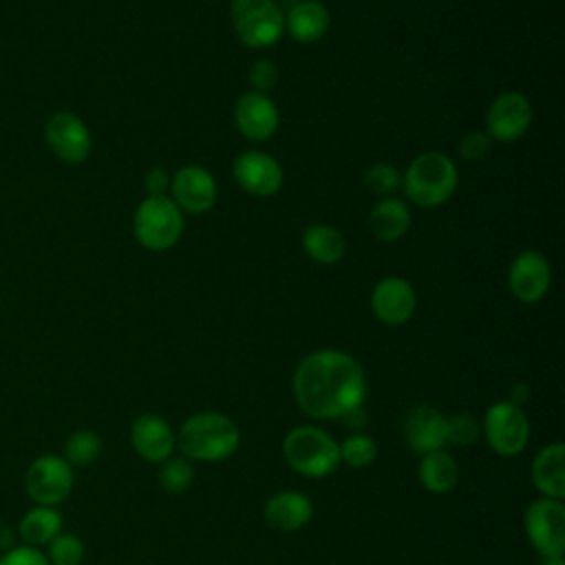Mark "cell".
Wrapping results in <instances>:
<instances>
[{
  "mask_svg": "<svg viewBox=\"0 0 565 565\" xmlns=\"http://www.w3.org/2000/svg\"><path fill=\"white\" fill-rule=\"evenodd\" d=\"M298 408L311 419H344L362 408L366 377L360 362L347 351L320 349L305 355L291 380Z\"/></svg>",
  "mask_w": 565,
  "mask_h": 565,
  "instance_id": "cell-1",
  "label": "cell"
},
{
  "mask_svg": "<svg viewBox=\"0 0 565 565\" xmlns=\"http://www.w3.org/2000/svg\"><path fill=\"white\" fill-rule=\"evenodd\" d=\"M238 444L241 430L236 422L212 411L190 415L177 433V448L185 459L194 461H223L236 452Z\"/></svg>",
  "mask_w": 565,
  "mask_h": 565,
  "instance_id": "cell-2",
  "label": "cell"
},
{
  "mask_svg": "<svg viewBox=\"0 0 565 565\" xmlns=\"http://www.w3.org/2000/svg\"><path fill=\"white\" fill-rule=\"evenodd\" d=\"M282 457L289 468L309 479H324L340 466L338 441L318 426H296L282 439Z\"/></svg>",
  "mask_w": 565,
  "mask_h": 565,
  "instance_id": "cell-3",
  "label": "cell"
},
{
  "mask_svg": "<svg viewBox=\"0 0 565 565\" xmlns=\"http://www.w3.org/2000/svg\"><path fill=\"white\" fill-rule=\"evenodd\" d=\"M457 188V168L444 152L428 150L417 154L404 174V192L419 207L446 203Z\"/></svg>",
  "mask_w": 565,
  "mask_h": 565,
  "instance_id": "cell-4",
  "label": "cell"
},
{
  "mask_svg": "<svg viewBox=\"0 0 565 565\" xmlns=\"http://www.w3.org/2000/svg\"><path fill=\"white\" fill-rule=\"evenodd\" d=\"M135 238L154 252L172 247L183 232V214L170 196H148L132 218Z\"/></svg>",
  "mask_w": 565,
  "mask_h": 565,
  "instance_id": "cell-5",
  "label": "cell"
},
{
  "mask_svg": "<svg viewBox=\"0 0 565 565\" xmlns=\"http://www.w3.org/2000/svg\"><path fill=\"white\" fill-rule=\"evenodd\" d=\"M75 468L62 455H40L24 472V492L33 505L57 508L64 503L75 486Z\"/></svg>",
  "mask_w": 565,
  "mask_h": 565,
  "instance_id": "cell-6",
  "label": "cell"
},
{
  "mask_svg": "<svg viewBox=\"0 0 565 565\" xmlns=\"http://www.w3.org/2000/svg\"><path fill=\"white\" fill-rule=\"evenodd\" d=\"M230 18L238 40L254 49L276 44L285 31V15L274 0H232Z\"/></svg>",
  "mask_w": 565,
  "mask_h": 565,
  "instance_id": "cell-7",
  "label": "cell"
},
{
  "mask_svg": "<svg viewBox=\"0 0 565 565\" xmlns=\"http://www.w3.org/2000/svg\"><path fill=\"white\" fill-rule=\"evenodd\" d=\"M481 428L488 446L501 457H514L523 452L530 439V419L523 406L510 399L490 404Z\"/></svg>",
  "mask_w": 565,
  "mask_h": 565,
  "instance_id": "cell-8",
  "label": "cell"
},
{
  "mask_svg": "<svg viewBox=\"0 0 565 565\" xmlns=\"http://www.w3.org/2000/svg\"><path fill=\"white\" fill-rule=\"evenodd\" d=\"M523 527L539 556L565 554V505L561 499L539 497L530 501L523 512Z\"/></svg>",
  "mask_w": 565,
  "mask_h": 565,
  "instance_id": "cell-9",
  "label": "cell"
},
{
  "mask_svg": "<svg viewBox=\"0 0 565 565\" xmlns=\"http://www.w3.org/2000/svg\"><path fill=\"white\" fill-rule=\"evenodd\" d=\"M44 139L51 152L66 163H82L93 148L88 126L71 110H57L46 119Z\"/></svg>",
  "mask_w": 565,
  "mask_h": 565,
  "instance_id": "cell-10",
  "label": "cell"
},
{
  "mask_svg": "<svg viewBox=\"0 0 565 565\" xmlns=\"http://www.w3.org/2000/svg\"><path fill=\"white\" fill-rule=\"evenodd\" d=\"M532 124V106L519 90H505L492 99L486 113V132L490 139L516 141Z\"/></svg>",
  "mask_w": 565,
  "mask_h": 565,
  "instance_id": "cell-11",
  "label": "cell"
},
{
  "mask_svg": "<svg viewBox=\"0 0 565 565\" xmlns=\"http://www.w3.org/2000/svg\"><path fill=\"white\" fill-rule=\"evenodd\" d=\"M236 183L254 196H271L282 185L280 163L260 150H245L234 159L232 166Z\"/></svg>",
  "mask_w": 565,
  "mask_h": 565,
  "instance_id": "cell-12",
  "label": "cell"
},
{
  "mask_svg": "<svg viewBox=\"0 0 565 565\" xmlns=\"http://www.w3.org/2000/svg\"><path fill=\"white\" fill-rule=\"evenodd\" d=\"M552 282V269L547 258L541 252L525 249L521 252L510 269H508V287L514 298L521 302H536L541 300Z\"/></svg>",
  "mask_w": 565,
  "mask_h": 565,
  "instance_id": "cell-13",
  "label": "cell"
},
{
  "mask_svg": "<svg viewBox=\"0 0 565 565\" xmlns=\"http://www.w3.org/2000/svg\"><path fill=\"white\" fill-rule=\"evenodd\" d=\"M170 194L179 210L201 214L216 201V181L201 166H183L170 179Z\"/></svg>",
  "mask_w": 565,
  "mask_h": 565,
  "instance_id": "cell-14",
  "label": "cell"
},
{
  "mask_svg": "<svg viewBox=\"0 0 565 565\" xmlns=\"http://www.w3.org/2000/svg\"><path fill=\"white\" fill-rule=\"evenodd\" d=\"M415 305L417 296L413 285L399 276L382 278L371 294V309L375 318L391 327L408 322L415 313Z\"/></svg>",
  "mask_w": 565,
  "mask_h": 565,
  "instance_id": "cell-15",
  "label": "cell"
},
{
  "mask_svg": "<svg viewBox=\"0 0 565 565\" xmlns=\"http://www.w3.org/2000/svg\"><path fill=\"white\" fill-rule=\"evenodd\" d=\"M234 121L238 132L249 141L269 139L280 124L276 104L265 93H243L234 108Z\"/></svg>",
  "mask_w": 565,
  "mask_h": 565,
  "instance_id": "cell-16",
  "label": "cell"
},
{
  "mask_svg": "<svg viewBox=\"0 0 565 565\" xmlns=\"http://www.w3.org/2000/svg\"><path fill=\"white\" fill-rule=\"evenodd\" d=\"M130 444L148 463H161L174 455L177 435L163 417L146 413L130 424Z\"/></svg>",
  "mask_w": 565,
  "mask_h": 565,
  "instance_id": "cell-17",
  "label": "cell"
},
{
  "mask_svg": "<svg viewBox=\"0 0 565 565\" xmlns=\"http://www.w3.org/2000/svg\"><path fill=\"white\" fill-rule=\"evenodd\" d=\"M404 437L417 455L441 450L446 446V415L430 404L413 406L404 417Z\"/></svg>",
  "mask_w": 565,
  "mask_h": 565,
  "instance_id": "cell-18",
  "label": "cell"
},
{
  "mask_svg": "<svg viewBox=\"0 0 565 565\" xmlns=\"http://www.w3.org/2000/svg\"><path fill=\"white\" fill-rule=\"evenodd\" d=\"M313 516V501L300 490H280L263 505V519L269 527L280 532H296Z\"/></svg>",
  "mask_w": 565,
  "mask_h": 565,
  "instance_id": "cell-19",
  "label": "cell"
},
{
  "mask_svg": "<svg viewBox=\"0 0 565 565\" xmlns=\"http://www.w3.org/2000/svg\"><path fill=\"white\" fill-rule=\"evenodd\" d=\"M530 479L534 488L550 499L565 497V446L561 441L543 446L530 466Z\"/></svg>",
  "mask_w": 565,
  "mask_h": 565,
  "instance_id": "cell-20",
  "label": "cell"
},
{
  "mask_svg": "<svg viewBox=\"0 0 565 565\" xmlns=\"http://www.w3.org/2000/svg\"><path fill=\"white\" fill-rule=\"evenodd\" d=\"M331 15L327 7L318 0H300L296 2L287 18H285V31L300 44L318 42L327 29H329Z\"/></svg>",
  "mask_w": 565,
  "mask_h": 565,
  "instance_id": "cell-21",
  "label": "cell"
},
{
  "mask_svg": "<svg viewBox=\"0 0 565 565\" xmlns=\"http://www.w3.org/2000/svg\"><path fill=\"white\" fill-rule=\"evenodd\" d=\"M64 527V519L57 508L31 505L18 521V536L22 545L44 550Z\"/></svg>",
  "mask_w": 565,
  "mask_h": 565,
  "instance_id": "cell-22",
  "label": "cell"
},
{
  "mask_svg": "<svg viewBox=\"0 0 565 565\" xmlns=\"http://www.w3.org/2000/svg\"><path fill=\"white\" fill-rule=\"evenodd\" d=\"M411 225V212L404 201L386 196L377 201L369 212V230L377 241L391 243L406 234Z\"/></svg>",
  "mask_w": 565,
  "mask_h": 565,
  "instance_id": "cell-23",
  "label": "cell"
},
{
  "mask_svg": "<svg viewBox=\"0 0 565 565\" xmlns=\"http://www.w3.org/2000/svg\"><path fill=\"white\" fill-rule=\"evenodd\" d=\"M417 477L419 483L433 492V494H446L450 492L457 481H459V466L452 459L450 452L441 450H433L422 455V461L417 466Z\"/></svg>",
  "mask_w": 565,
  "mask_h": 565,
  "instance_id": "cell-24",
  "label": "cell"
},
{
  "mask_svg": "<svg viewBox=\"0 0 565 565\" xmlns=\"http://www.w3.org/2000/svg\"><path fill=\"white\" fill-rule=\"evenodd\" d=\"M302 247L311 260L331 265L344 256V236L331 225H311L302 234Z\"/></svg>",
  "mask_w": 565,
  "mask_h": 565,
  "instance_id": "cell-25",
  "label": "cell"
},
{
  "mask_svg": "<svg viewBox=\"0 0 565 565\" xmlns=\"http://www.w3.org/2000/svg\"><path fill=\"white\" fill-rule=\"evenodd\" d=\"M102 450H104L102 437L95 430L79 428L66 437L62 457L71 463V468H86L99 459Z\"/></svg>",
  "mask_w": 565,
  "mask_h": 565,
  "instance_id": "cell-26",
  "label": "cell"
},
{
  "mask_svg": "<svg viewBox=\"0 0 565 565\" xmlns=\"http://www.w3.org/2000/svg\"><path fill=\"white\" fill-rule=\"evenodd\" d=\"M159 483L170 494H183L194 483V466L183 455L168 457L159 468Z\"/></svg>",
  "mask_w": 565,
  "mask_h": 565,
  "instance_id": "cell-27",
  "label": "cell"
},
{
  "mask_svg": "<svg viewBox=\"0 0 565 565\" xmlns=\"http://www.w3.org/2000/svg\"><path fill=\"white\" fill-rule=\"evenodd\" d=\"M338 448H340V463H347L349 468H366L377 457L375 439L362 433L349 435L342 444H338Z\"/></svg>",
  "mask_w": 565,
  "mask_h": 565,
  "instance_id": "cell-28",
  "label": "cell"
},
{
  "mask_svg": "<svg viewBox=\"0 0 565 565\" xmlns=\"http://www.w3.org/2000/svg\"><path fill=\"white\" fill-rule=\"evenodd\" d=\"M44 554L51 565H82L86 556L84 541L77 534L60 532L46 547Z\"/></svg>",
  "mask_w": 565,
  "mask_h": 565,
  "instance_id": "cell-29",
  "label": "cell"
},
{
  "mask_svg": "<svg viewBox=\"0 0 565 565\" xmlns=\"http://www.w3.org/2000/svg\"><path fill=\"white\" fill-rule=\"evenodd\" d=\"M479 433L481 426L470 413H457L452 417H446V444L470 446L477 441Z\"/></svg>",
  "mask_w": 565,
  "mask_h": 565,
  "instance_id": "cell-30",
  "label": "cell"
},
{
  "mask_svg": "<svg viewBox=\"0 0 565 565\" xmlns=\"http://www.w3.org/2000/svg\"><path fill=\"white\" fill-rule=\"evenodd\" d=\"M399 172L391 163H373L364 172V183L375 194H391L399 188Z\"/></svg>",
  "mask_w": 565,
  "mask_h": 565,
  "instance_id": "cell-31",
  "label": "cell"
},
{
  "mask_svg": "<svg viewBox=\"0 0 565 565\" xmlns=\"http://www.w3.org/2000/svg\"><path fill=\"white\" fill-rule=\"evenodd\" d=\"M0 565H51L44 550L31 545H13L7 547L0 556Z\"/></svg>",
  "mask_w": 565,
  "mask_h": 565,
  "instance_id": "cell-32",
  "label": "cell"
},
{
  "mask_svg": "<svg viewBox=\"0 0 565 565\" xmlns=\"http://www.w3.org/2000/svg\"><path fill=\"white\" fill-rule=\"evenodd\" d=\"M490 135L486 130H470L463 135V139L459 141V154L468 161H477L481 157L488 154L490 150Z\"/></svg>",
  "mask_w": 565,
  "mask_h": 565,
  "instance_id": "cell-33",
  "label": "cell"
},
{
  "mask_svg": "<svg viewBox=\"0 0 565 565\" xmlns=\"http://www.w3.org/2000/svg\"><path fill=\"white\" fill-rule=\"evenodd\" d=\"M276 79H278V68L271 60H258L249 68V82L256 93L267 95V90H271L276 86Z\"/></svg>",
  "mask_w": 565,
  "mask_h": 565,
  "instance_id": "cell-34",
  "label": "cell"
},
{
  "mask_svg": "<svg viewBox=\"0 0 565 565\" xmlns=\"http://www.w3.org/2000/svg\"><path fill=\"white\" fill-rule=\"evenodd\" d=\"M146 190L150 196H166V192L170 190V177L163 168H152L146 177H143Z\"/></svg>",
  "mask_w": 565,
  "mask_h": 565,
  "instance_id": "cell-35",
  "label": "cell"
},
{
  "mask_svg": "<svg viewBox=\"0 0 565 565\" xmlns=\"http://www.w3.org/2000/svg\"><path fill=\"white\" fill-rule=\"evenodd\" d=\"M541 565H565L563 556H541Z\"/></svg>",
  "mask_w": 565,
  "mask_h": 565,
  "instance_id": "cell-36",
  "label": "cell"
}]
</instances>
